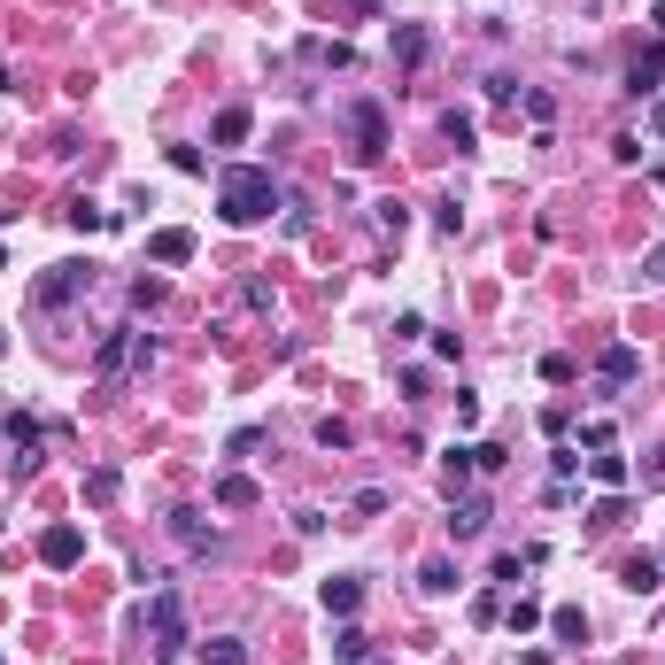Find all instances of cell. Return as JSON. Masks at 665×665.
Here are the masks:
<instances>
[{"mask_svg": "<svg viewBox=\"0 0 665 665\" xmlns=\"http://www.w3.org/2000/svg\"><path fill=\"white\" fill-rule=\"evenodd\" d=\"M0 356H8V333H0Z\"/></svg>", "mask_w": 665, "mask_h": 665, "instance_id": "obj_39", "label": "cell"}, {"mask_svg": "<svg viewBox=\"0 0 665 665\" xmlns=\"http://www.w3.org/2000/svg\"><path fill=\"white\" fill-rule=\"evenodd\" d=\"M658 78H665V39L650 47V55H635V70H627V93H658Z\"/></svg>", "mask_w": 665, "mask_h": 665, "instance_id": "obj_17", "label": "cell"}, {"mask_svg": "<svg viewBox=\"0 0 665 665\" xmlns=\"http://www.w3.org/2000/svg\"><path fill=\"white\" fill-rule=\"evenodd\" d=\"M441 132H449L457 147H472V116H464V109H449V116H441Z\"/></svg>", "mask_w": 665, "mask_h": 665, "instance_id": "obj_34", "label": "cell"}, {"mask_svg": "<svg viewBox=\"0 0 665 665\" xmlns=\"http://www.w3.org/2000/svg\"><path fill=\"white\" fill-rule=\"evenodd\" d=\"M256 480H248V472H225V480H217V511H256Z\"/></svg>", "mask_w": 665, "mask_h": 665, "instance_id": "obj_15", "label": "cell"}, {"mask_svg": "<svg viewBox=\"0 0 665 665\" xmlns=\"http://www.w3.org/2000/svg\"><path fill=\"white\" fill-rule=\"evenodd\" d=\"M526 580V557H495V588H519Z\"/></svg>", "mask_w": 665, "mask_h": 665, "instance_id": "obj_32", "label": "cell"}, {"mask_svg": "<svg viewBox=\"0 0 665 665\" xmlns=\"http://www.w3.org/2000/svg\"><path fill=\"white\" fill-rule=\"evenodd\" d=\"M457 565H449V557H426V565H418V588H426V596H457Z\"/></svg>", "mask_w": 665, "mask_h": 665, "instance_id": "obj_19", "label": "cell"}, {"mask_svg": "<svg viewBox=\"0 0 665 665\" xmlns=\"http://www.w3.org/2000/svg\"><path fill=\"white\" fill-rule=\"evenodd\" d=\"M147 256H155V263H171V271H178V263H194V232H186V225L147 232Z\"/></svg>", "mask_w": 665, "mask_h": 665, "instance_id": "obj_13", "label": "cell"}, {"mask_svg": "<svg viewBox=\"0 0 665 665\" xmlns=\"http://www.w3.org/2000/svg\"><path fill=\"white\" fill-rule=\"evenodd\" d=\"M62 217H70L78 232H109V225H124V217H109V209H93L86 194H78V202H62Z\"/></svg>", "mask_w": 665, "mask_h": 665, "instance_id": "obj_22", "label": "cell"}, {"mask_svg": "<svg viewBox=\"0 0 665 665\" xmlns=\"http://www.w3.org/2000/svg\"><path fill=\"white\" fill-rule=\"evenodd\" d=\"M348 16H379V0H348Z\"/></svg>", "mask_w": 665, "mask_h": 665, "instance_id": "obj_36", "label": "cell"}, {"mask_svg": "<svg viewBox=\"0 0 665 665\" xmlns=\"http://www.w3.org/2000/svg\"><path fill=\"white\" fill-rule=\"evenodd\" d=\"M39 565H55V573L86 565V534H78V526H47V534H39Z\"/></svg>", "mask_w": 665, "mask_h": 665, "instance_id": "obj_9", "label": "cell"}, {"mask_svg": "<svg viewBox=\"0 0 665 665\" xmlns=\"http://www.w3.org/2000/svg\"><path fill=\"white\" fill-rule=\"evenodd\" d=\"M147 650L163 665L186 650V596H178V588H155V596H147Z\"/></svg>", "mask_w": 665, "mask_h": 665, "instance_id": "obj_4", "label": "cell"}, {"mask_svg": "<svg viewBox=\"0 0 665 665\" xmlns=\"http://www.w3.org/2000/svg\"><path fill=\"white\" fill-rule=\"evenodd\" d=\"M163 294H171V287H163V279H155V271H140V279H132V302H140V310H155V302H163Z\"/></svg>", "mask_w": 665, "mask_h": 665, "instance_id": "obj_28", "label": "cell"}, {"mask_svg": "<svg viewBox=\"0 0 665 665\" xmlns=\"http://www.w3.org/2000/svg\"><path fill=\"white\" fill-rule=\"evenodd\" d=\"M495 8H503V0H495Z\"/></svg>", "mask_w": 665, "mask_h": 665, "instance_id": "obj_41", "label": "cell"}, {"mask_svg": "<svg viewBox=\"0 0 665 665\" xmlns=\"http://www.w3.org/2000/svg\"><path fill=\"white\" fill-rule=\"evenodd\" d=\"M658 488H665V480H658Z\"/></svg>", "mask_w": 665, "mask_h": 665, "instance_id": "obj_43", "label": "cell"}, {"mask_svg": "<svg viewBox=\"0 0 665 665\" xmlns=\"http://www.w3.org/2000/svg\"><path fill=\"white\" fill-rule=\"evenodd\" d=\"M116 495H124V472H116V464H93L86 472V503L101 511V503H116Z\"/></svg>", "mask_w": 665, "mask_h": 665, "instance_id": "obj_20", "label": "cell"}, {"mask_svg": "<svg viewBox=\"0 0 665 665\" xmlns=\"http://www.w3.org/2000/svg\"><path fill=\"white\" fill-rule=\"evenodd\" d=\"M356 604H364V580H356V573L325 580V611H333V619H356Z\"/></svg>", "mask_w": 665, "mask_h": 665, "instance_id": "obj_14", "label": "cell"}, {"mask_svg": "<svg viewBox=\"0 0 665 665\" xmlns=\"http://www.w3.org/2000/svg\"><path fill=\"white\" fill-rule=\"evenodd\" d=\"M642 279H650V287H665V240L650 248V256H642Z\"/></svg>", "mask_w": 665, "mask_h": 665, "instance_id": "obj_35", "label": "cell"}, {"mask_svg": "<svg viewBox=\"0 0 665 665\" xmlns=\"http://www.w3.org/2000/svg\"><path fill=\"white\" fill-rule=\"evenodd\" d=\"M248 132H256V116H248V109H225V116H217V147H240Z\"/></svg>", "mask_w": 665, "mask_h": 665, "instance_id": "obj_25", "label": "cell"}, {"mask_svg": "<svg viewBox=\"0 0 665 665\" xmlns=\"http://www.w3.org/2000/svg\"><path fill=\"white\" fill-rule=\"evenodd\" d=\"M364 665H379V658H364Z\"/></svg>", "mask_w": 665, "mask_h": 665, "instance_id": "obj_40", "label": "cell"}, {"mask_svg": "<svg viewBox=\"0 0 665 665\" xmlns=\"http://www.w3.org/2000/svg\"><path fill=\"white\" fill-rule=\"evenodd\" d=\"M93 263H47L39 279H31V310H70V302H86L93 294Z\"/></svg>", "mask_w": 665, "mask_h": 665, "instance_id": "obj_3", "label": "cell"}, {"mask_svg": "<svg viewBox=\"0 0 665 665\" xmlns=\"http://www.w3.org/2000/svg\"><path fill=\"white\" fill-rule=\"evenodd\" d=\"M348 441H356V434H348V418H318V449H348Z\"/></svg>", "mask_w": 665, "mask_h": 665, "instance_id": "obj_29", "label": "cell"}, {"mask_svg": "<svg viewBox=\"0 0 665 665\" xmlns=\"http://www.w3.org/2000/svg\"><path fill=\"white\" fill-rule=\"evenodd\" d=\"M619 519H627V488H619V495H604V503H596V519H588V526H619Z\"/></svg>", "mask_w": 665, "mask_h": 665, "instance_id": "obj_30", "label": "cell"}, {"mask_svg": "<svg viewBox=\"0 0 665 665\" xmlns=\"http://www.w3.org/2000/svg\"><path fill=\"white\" fill-rule=\"evenodd\" d=\"M658 557H665V550H658Z\"/></svg>", "mask_w": 665, "mask_h": 665, "instance_id": "obj_44", "label": "cell"}, {"mask_svg": "<svg viewBox=\"0 0 665 665\" xmlns=\"http://www.w3.org/2000/svg\"><path fill=\"white\" fill-rule=\"evenodd\" d=\"M147 364H155V341H147L140 325H116V333H101V348H93V379H101V387L147 372Z\"/></svg>", "mask_w": 665, "mask_h": 665, "instance_id": "obj_2", "label": "cell"}, {"mask_svg": "<svg viewBox=\"0 0 665 665\" xmlns=\"http://www.w3.org/2000/svg\"><path fill=\"white\" fill-rule=\"evenodd\" d=\"M580 449H611V418H588L580 426Z\"/></svg>", "mask_w": 665, "mask_h": 665, "instance_id": "obj_33", "label": "cell"}, {"mask_svg": "<svg viewBox=\"0 0 665 665\" xmlns=\"http://www.w3.org/2000/svg\"><path fill=\"white\" fill-rule=\"evenodd\" d=\"M635 379H642V348H635V341H611L604 356H596V387H604V395L635 387Z\"/></svg>", "mask_w": 665, "mask_h": 665, "instance_id": "obj_5", "label": "cell"}, {"mask_svg": "<svg viewBox=\"0 0 665 665\" xmlns=\"http://www.w3.org/2000/svg\"><path fill=\"white\" fill-rule=\"evenodd\" d=\"M171 542H178V550H194V557H217V526H209L194 503H178V511H171Z\"/></svg>", "mask_w": 665, "mask_h": 665, "instance_id": "obj_8", "label": "cell"}, {"mask_svg": "<svg viewBox=\"0 0 665 665\" xmlns=\"http://www.w3.org/2000/svg\"><path fill=\"white\" fill-rule=\"evenodd\" d=\"M550 627H557V635H565V642H588V619H580L573 604H557V611H550Z\"/></svg>", "mask_w": 665, "mask_h": 665, "instance_id": "obj_26", "label": "cell"}, {"mask_svg": "<svg viewBox=\"0 0 665 665\" xmlns=\"http://www.w3.org/2000/svg\"><path fill=\"white\" fill-rule=\"evenodd\" d=\"M650 132H658V140H665V101H658V109H650Z\"/></svg>", "mask_w": 665, "mask_h": 665, "instance_id": "obj_37", "label": "cell"}, {"mask_svg": "<svg viewBox=\"0 0 665 665\" xmlns=\"http://www.w3.org/2000/svg\"><path fill=\"white\" fill-rule=\"evenodd\" d=\"M588 480H596V488H627V457H619V449H596V457H588Z\"/></svg>", "mask_w": 665, "mask_h": 665, "instance_id": "obj_18", "label": "cell"}, {"mask_svg": "<svg viewBox=\"0 0 665 665\" xmlns=\"http://www.w3.org/2000/svg\"><path fill=\"white\" fill-rule=\"evenodd\" d=\"M488 519H495V503L488 495H449V534H457V542H480V534H488Z\"/></svg>", "mask_w": 665, "mask_h": 665, "instance_id": "obj_6", "label": "cell"}, {"mask_svg": "<svg viewBox=\"0 0 665 665\" xmlns=\"http://www.w3.org/2000/svg\"><path fill=\"white\" fill-rule=\"evenodd\" d=\"M387 47H395L403 70H418V62L434 55V31H426V24H395V31H387Z\"/></svg>", "mask_w": 665, "mask_h": 665, "instance_id": "obj_12", "label": "cell"}, {"mask_svg": "<svg viewBox=\"0 0 665 665\" xmlns=\"http://www.w3.org/2000/svg\"><path fill=\"white\" fill-rule=\"evenodd\" d=\"M0 665H8V658H0Z\"/></svg>", "mask_w": 665, "mask_h": 665, "instance_id": "obj_42", "label": "cell"}, {"mask_svg": "<svg viewBox=\"0 0 665 665\" xmlns=\"http://www.w3.org/2000/svg\"><path fill=\"white\" fill-rule=\"evenodd\" d=\"M348 132H356V155H364V163L387 155V109H379V101H356V109H348Z\"/></svg>", "mask_w": 665, "mask_h": 665, "instance_id": "obj_7", "label": "cell"}, {"mask_svg": "<svg viewBox=\"0 0 665 665\" xmlns=\"http://www.w3.org/2000/svg\"><path fill=\"white\" fill-rule=\"evenodd\" d=\"M202 665H248V642H240V635H209L202 642Z\"/></svg>", "mask_w": 665, "mask_h": 665, "instance_id": "obj_24", "label": "cell"}, {"mask_svg": "<svg viewBox=\"0 0 665 665\" xmlns=\"http://www.w3.org/2000/svg\"><path fill=\"white\" fill-rule=\"evenodd\" d=\"M472 472H480V464H472V449L457 441V449L441 457V488H449V495H464V480H472Z\"/></svg>", "mask_w": 665, "mask_h": 665, "instance_id": "obj_23", "label": "cell"}, {"mask_svg": "<svg viewBox=\"0 0 665 665\" xmlns=\"http://www.w3.org/2000/svg\"><path fill=\"white\" fill-rule=\"evenodd\" d=\"M650 24H658V39H665V0H658V8H650Z\"/></svg>", "mask_w": 665, "mask_h": 665, "instance_id": "obj_38", "label": "cell"}, {"mask_svg": "<svg viewBox=\"0 0 665 665\" xmlns=\"http://www.w3.org/2000/svg\"><path fill=\"white\" fill-rule=\"evenodd\" d=\"M0 434L16 441V472H39V418H31V410H8Z\"/></svg>", "mask_w": 665, "mask_h": 665, "instance_id": "obj_10", "label": "cell"}, {"mask_svg": "<svg viewBox=\"0 0 665 665\" xmlns=\"http://www.w3.org/2000/svg\"><path fill=\"white\" fill-rule=\"evenodd\" d=\"M542 619H550V611L534 604V596H511V604H503V627H511V635H534Z\"/></svg>", "mask_w": 665, "mask_h": 665, "instance_id": "obj_21", "label": "cell"}, {"mask_svg": "<svg viewBox=\"0 0 665 665\" xmlns=\"http://www.w3.org/2000/svg\"><path fill=\"white\" fill-rule=\"evenodd\" d=\"M550 472H557V480H573V472H580V449H573V441H557V449H550Z\"/></svg>", "mask_w": 665, "mask_h": 665, "instance_id": "obj_31", "label": "cell"}, {"mask_svg": "<svg viewBox=\"0 0 665 665\" xmlns=\"http://www.w3.org/2000/svg\"><path fill=\"white\" fill-rule=\"evenodd\" d=\"M348 511H356V519H379V511H387V488H356V495H348Z\"/></svg>", "mask_w": 665, "mask_h": 665, "instance_id": "obj_27", "label": "cell"}, {"mask_svg": "<svg viewBox=\"0 0 665 665\" xmlns=\"http://www.w3.org/2000/svg\"><path fill=\"white\" fill-rule=\"evenodd\" d=\"M279 209V178L256 171V163H232V171H217V217L225 225H263Z\"/></svg>", "mask_w": 665, "mask_h": 665, "instance_id": "obj_1", "label": "cell"}, {"mask_svg": "<svg viewBox=\"0 0 665 665\" xmlns=\"http://www.w3.org/2000/svg\"><path fill=\"white\" fill-rule=\"evenodd\" d=\"M619 580H627L635 596H658V588H665V557H658V550H635V557H619Z\"/></svg>", "mask_w": 665, "mask_h": 665, "instance_id": "obj_11", "label": "cell"}, {"mask_svg": "<svg viewBox=\"0 0 665 665\" xmlns=\"http://www.w3.org/2000/svg\"><path fill=\"white\" fill-rule=\"evenodd\" d=\"M333 658H341V665H364V658H372V635H364L356 619H341V627H333Z\"/></svg>", "mask_w": 665, "mask_h": 665, "instance_id": "obj_16", "label": "cell"}]
</instances>
